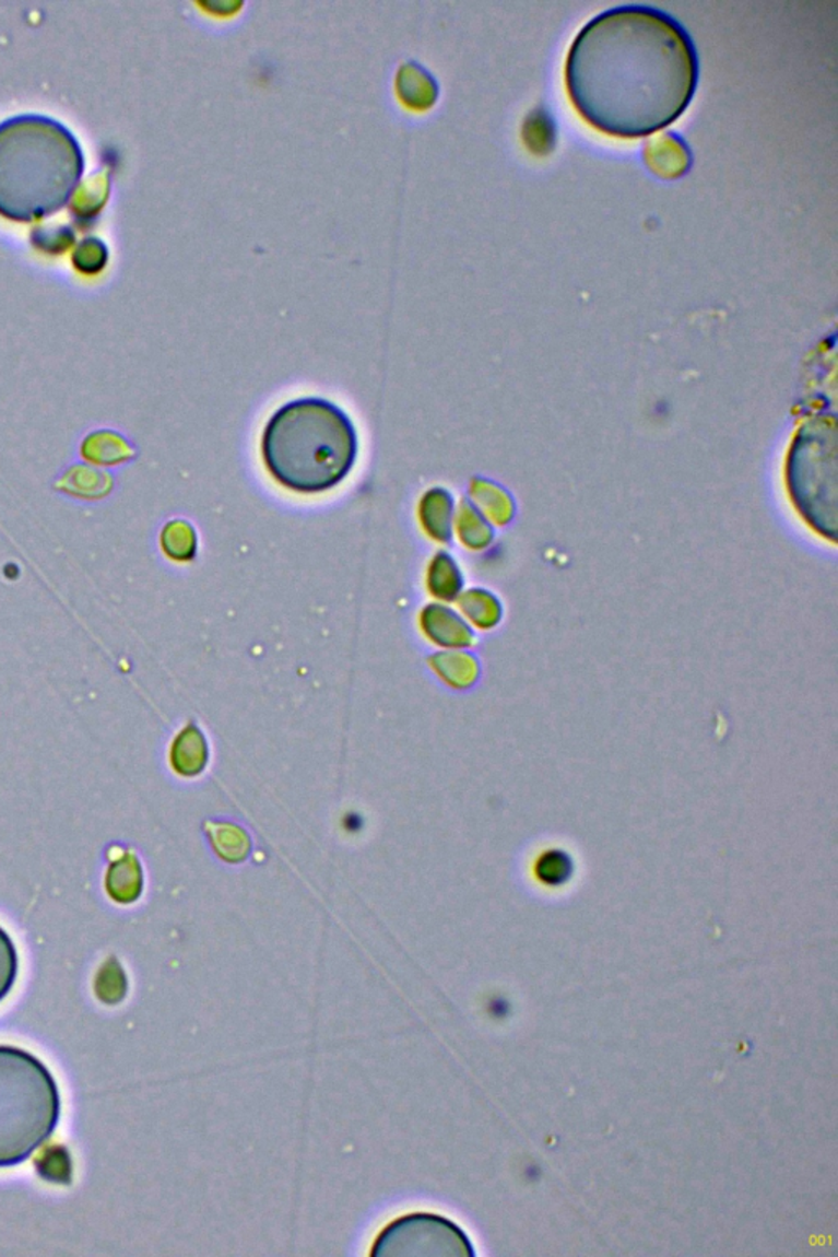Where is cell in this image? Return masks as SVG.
Here are the masks:
<instances>
[{
  "label": "cell",
  "instance_id": "obj_10",
  "mask_svg": "<svg viewBox=\"0 0 838 1257\" xmlns=\"http://www.w3.org/2000/svg\"><path fill=\"white\" fill-rule=\"evenodd\" d=\"M460 575L453 565L452 559L446 554H439L434 559L429 567V584L430 594L434 597L442 598V600H450L456 597L460 588Z\"/></svg>",
  "mask_w": 838,
  "mask_h": 1257
},
{
  "label": "cell",
  "instance_id": "obj_1",
  "mask_svg": "<svg viewBox=\"0 0 838 1257\" xmlns=\"http://www.w3.org/2000/svg\"><path fill=\"white\" fill-rule=\"evenodd\" d=\"M698 78V52L685 26L665 10L640 3L598 13L581 26L565 59L571 104L611 137H647L678 120Z\"/></svg>",
  "mask_w": 838,
  "mask_h": 1257
},
{
  "label": "cell",
  "instance_id": "obj_2",
  "mask_svg": "<svg viewBox=\"0 0 838 1257\" xmlns=\"http://www.w3.org/2000/svg\"><path fill=\"white\" fill-rule=\"evenodd\" d=\"M84 173L78 138L55 118L16 115L0 124V213L29 222L68 203Z\"/></svg>",
  "mask_w": 838,
  "mask_h": 1257
},
{
  "label": "cell",
  "instance_id": "obj_12",
  "mask_svg": "<svg viewBox=\"0 0 838 1257\" xmlns=\"http://www.w3.org/2000/svg\"><path fill=\"white\" fill-rule=\"evenodd\" d=\"M19 977V953L9 933L0 927V1002L9 996Z\"/></svg>",
  "mask_w": 838,
  "mask_h": 1257
},
{
  "label": "cell",
  "instance_id": "obj_7",
  "mask_svg": "<svg viewBox=\"0 0 838 1257\" xmlns=\"http://www.w3.org/2000/svg\"><path fill=\"white\" fill-rule=\"evenodd\" d=\"M450 500L444 490L434 489L424 495L421 502V521L430 538L436 541H449Z\"/></svg>",
  "mask_w": 838,
  "mask_h": 1257
},
{
  "label": "cell",
  "instance_id": "obj_6",
  "mask_svg": "<svg viewBox=\"0 0 838 1257\" xmlns=\"http://www.w3.org/2000/svg\"><path fill=\"white\" fill-rule=\"evenodd\" d=\"M396 94L403 107L413 111H427L439 97V84L429 69L416 61L400 66L396 75Z\"/></svg>",
  "mask_w": 838,
  "mask_h": 1257
},
{
  "label": "cell",
  "instance_id": "obj_5",
  "mask_svg": "<svg viewBox=\"0 0 838 1257\" xmlns=\"http://www.w3.org/2000/svg\"><path fill=\"white\" fill-rule=\"evenodd\" d=\"M376 1257L473 1256L465 1233L444 1217L413 1213L390 1223L374 1243Z\"/></svg>",
  "mask_w": 838,
  "mask_h": 1257
},
{
  "label": "cell",
  "instance_id": "obj_13",
  "mask_svg": "<svg viewBox=\"0 0 838 1257\" xmlns=\"http://www.w3.org/2000/svg\"><path fill=\"white\" fill-rule=\"evenodd\" d=\"M84 454L88 460H94L97 463H115L120 462L127 456V447L125 444H120V437L102 433L88 437L87 443L84 444Z\"/></svg>",
  "mask_w": 838,
  "mask_h": 1257
},
{
  "label": "cell",
  "instance_id": "obj_3",
  "mask_svg": "<svg viewBox=\"0 0 838 1257\" xmlns=\"http://www.w3.org/2000/svg\"><path fill=\"white\" fill-rule=\"evenodd\" d=\"M262 457L282 486L317 495L350 475L357 457L356 430L331 401L300 398L279 408L265 424Z\"/></svg>",
  "mask_w": 838,
  "mask_h": 1257
},
{
  "label": "cell",
  "instance_id": "obj_8",
  "mask_svg": "<svg viewBox=\"0 0 838 1257\" xmlns=\"http://www.w3.org/2000/svg\"><path fill=\"white\" fill-rule=\"evenodd\" d=\"M423 626L427 627H442L440 631L429 634L430 638L436 641V644L442 645H465L469 644L470 632L467 626H463L456 614L444 608L430 607L424 611Z\"/></svg>",
  "mask_w": 838,
  "mask_h": 1257
},
{
  "label": "cell",
  "instance_id": "obj_9",
  "mask_svg": "<svg viewBox=\"0 0 838 1257\" xmlns=\"http://www.w3.org/2000/svg\"><path fill=\"white\" fill-rule=\"evenodd\" d=\"M534 874L542 884L548 888L562 886L574 874V861L564 850L542 851L534 865Z\"/></svg>",
  "mask_w": 838,
  "mask_h": 1257
},
{
  "label": "cell",
  "instance_id": "obj_4",
  "mask_svg": "<svg viewBox=\"0 0 838 1257\" xmlns=\"http://www.w3.org/2000/svg\"><path fill=\"white\" fill-rule=\"evenodd\" d=\"M61 1094L48 1068L32 1053L0 1045V1167L28 1160L55 1133Z\"/></svg>",
  "mask_w": 838,
  "mask_h": 1257
},
{
  "label": "cell",
  "instance_id": "obj_11",
  "mask_svg": "<svg viewBox=\"0 0 838 1257\" xmlns=\"http://www.w3.org/2000/svg\"><path fill=\"white\" fill-rule=\"evenodd\" d=\"M164 552L174 561H189L196 554V536L187 522H170L163 532Z\"/></svg>",
  "mask_w": 838,
  "mask_h": 1257
}]
</instances>
